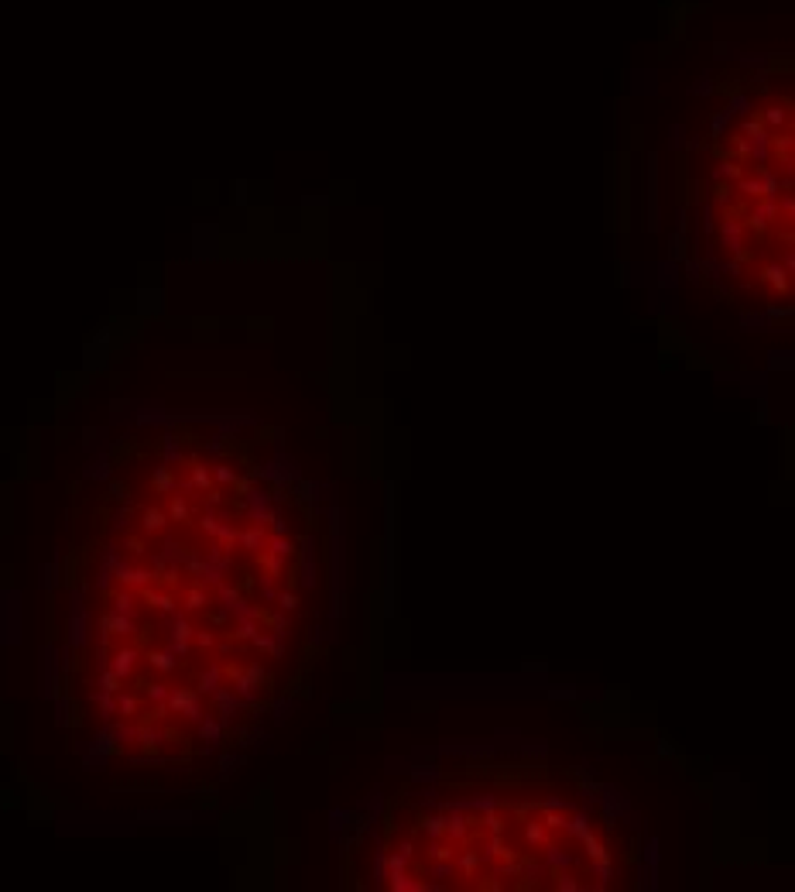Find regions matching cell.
Masks as SVG:
<instances>
[{
  "label": "cell",
  "mask_w": 795,
  "mask_h": 892,
  "mask_svg": "<svg viewBox=\"0 0 795 892\" xmlns=\"http://www.w3.org/2000/svg\"><path fill=\"white\" fill-rule=\"evenodd\" d=\"M312 577V512L250 440L123 443L69 560L66 687L86 741L155 772L243 745L298 680Z\"/></svg>",
  "instance_id": "1"
},
{
  "label": "cell",
  "mask_w": 795,
  "mask_h": 892,
  "mask_svg": "<svg viewBox=\"0 0 795 892\" xmlns=\"http://www.w3.org/2000/svg\"><path fill=\"white\" fill-rule=\"evenodd\" d=\"M388 827L460 834L456 845L381 852L401 889H603L631 858L617 817L586 789L535 793H429Z\"/></svg>",
  "instance_id": "2"
}]
</instances>
